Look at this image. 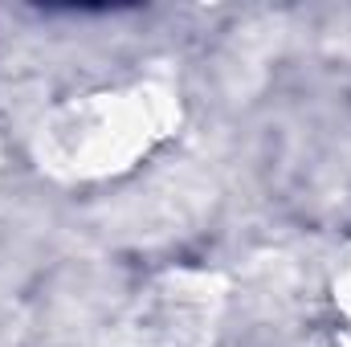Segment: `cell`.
Returning <instances> with one entry per match:
<instances>
[{"label": "cell", "mask_w": 351, "mask_h": 347, "mask_svg": "<svg viewBox=\"0 0 351 347\" xmlns=\"http://www.w3.org/2000/svg\"><path fill=\"white\" fill-rule=\"evenodd\" d=\"M225 286L200 270L156 278L119 319L110 347H213Z\"/></svg>", "instance_id": "obj_2"}, {"label": "cell", "mask_w": 351, "mask_h": 347, "mask_svg": "<svg viewBox=\"0 0 351 347\" xmlns=\"http://www.w3.org/2000/svg\"><path fill=\"white\" fill-rule=\"evenodd\" d=\"M180 102L168 86L90 90L58 102L37 127V160L45 172L70 184H94L139 168L156 147L172 139Z\"/></svg>", "instance_id": "obj_1"}, {"label": "cell", "mask_w": 351, "mask_h": 347, "mask_svg": "<svg viewBox=\"0 0 351 347\" xmlns=\"http://www.w3.org/2000/svg\"><path fill=\"white\" fill-rule=\"evenodd\" d=\"M335 307H339L343 331H348V339H351V261L339 270V278H335Z\"/></svg>", "instance_id": "obj_3"}]
</instances>
